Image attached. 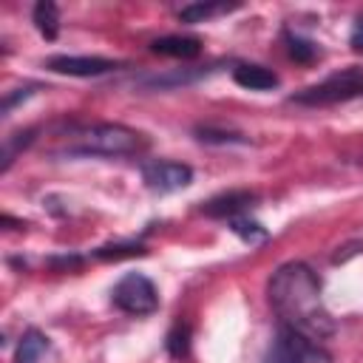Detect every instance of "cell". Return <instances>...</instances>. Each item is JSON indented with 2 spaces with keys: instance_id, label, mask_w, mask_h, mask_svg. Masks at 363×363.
I'll return each mask as SVG.
<instances>
[{
  "instance_id": "obj_1",
  "label": "cell",
  "mask_w": 363,
  "mask_h": 363,
  "mask_svg": "<svg viewBox=\"0 0 363 363\" xmlns=\"http://www.w3.org/2000/svg\"><path fill=\"white\" fill-rule=\"evenodd\" d=\"M267 298L281 318V326H289L312 340L335 335V318L320 298V278L306 261L281 264L267 281Z\"/></svg>"
},
{
  "instance_id": "obj_2",
  "label": "cell",
  "mask_w": 363,
  "mask_h": 363,
  "mask_svg": "<svg viewBox=\"0 0 363 363\" xmlns=\"http://www.w3.org/2000/svg\"><path fill=\"white\" fill-rule=\"evenodd\" d=\"M142 150H147V136L119 122L88 125L77 133V142L68 145L74 156H136Z\"/></svg>"
},
{
  "instance_id": "obj_3",
  "label": "cell",
  "mask_w": 363,
  "mask_h": 363,
  "mask_svg": "<svg viewBox=\"0 0 363 363\" xmlns=\"http://www.w3.org/2000/svg\"><path fill=\"white\" fill-rule=\"evenodd\" d=\"M363 96V71L360 68H346L340 74L326 77L318 85H309L289 99L298 105H335V102H349Z\"/></svg>"
},
{
  "instance_id": "obj_4",
  "label": "cell",
  "mask_w": 363,
  "mask_h": 363,
  "mask_svg": "<svg viewBox=\"0 0 363 363\" xmlns=\"http://www.w3.org/2000/svg\"><path fill=\"white\" fill-rule=\"evenodd\" d=\"M264 360L267 363H332V354L318 340H312L289 326H281L275 332Z\"/></svg>"
},
{
  "instance_id": "obj_5",
  "label": "cell",
  "mask_w": 363,
  "mask_h": 363,
  "mask_svg": "<svg viewBox=\"0 0 363 363\" xmlns=\"http://www.w3.org/2000/svg\"><path fill=\"white\" fill-rule=\"evenodd\" d=\"M111 301L119 312L125 315H153L159 309V292L153 286V281L142 272H128L116 281V286L111 289Z\"/></svg>"
},
{
  "instance_id": "obj_6",
  "label": "cell",
  "mask_w": 363,
  "mask_h": 363,
  "mask_svg": "<svg viewBox=\"0 0 363 363\" xmlns=\"http://www.w3.org/2000/svg\"><path fill=\"white\" fill-rule=\"evenodd\" d=\"M142 179L156 193H176L193 182V167L173 159H153L142 164Z\"/></svg>"
},
{
  "instance_id": "obj_7",
  "label": "cell",
  "mask_w": 363,
  "mask_h": 363,
  "mask_svg": "<svg viewBox=\"0 0 363 363\" xmlns=\"http://www.w3.org/2000/svg\"><path fill=\"white\" fill-rule=\"evenodd\" d=\"M122 62L108 60V57H68V54H57L45 62V68H51L54 74H68V77H102L108 71H116Z\"/></svg>"
},
{
  "instance_id": "obj_8",
  "label": "cell",
  "mask_w": 363,
  "mask_h": 363,
  "mask_svg": "<svg viewBox=\"0 0 363 363\" xmlns=\"http://www.w3.org/2000/svg\"><path fill=\"white\" fill-rule=\"evenodd\" d=\"M255 201H258V196L252 190H227V193H218L210 201H204L201 213L207 218H227L230 221L235 216H244V210H250Z\"/></svg>"
},
{
  "instance_id": "obj_9",
  "label": "cell",
  "mask_w": 363,
  "mask_h": 363,
  "mask_svg": "<svg viewBox=\"0 0 363 363\" xmlns=\"http://www.w3.org/2000/svg\"><path fill=\"white\" fill-rule=\"evenodd\" d=\"M233 79H235V85H241L247 91H272L278 85V74L275 71H269L264 65H247V62L235 65Z\"/></svg>"
},
{
  "instance_id": "obj_10",
  "label": "cell",
  "mask_w": 363,
  "mask_h": 363,
  "mask_svg": "<svg viewBox=\"0 0 363 363\" xmlns=\"http://www.w3.org/2000/svg\"><path fill=\"white\" fill-rule=\"evenodd\" d=\"M150 51L153 54H164V57H179V60H193L201 54V43L196 37H179V34H170V37H159L150 43Z\"/></svg>"
},
{
  "instance_id": "obj_11",
  "label": "cell",
  "mask_w": 363,
  "mask_h": 363,
  "mask_svg": "<svg viewBox=\"0 0 363 363\" xmlns=\"http://www.w3.org/2000/svg\"><path fill=\"white\" fill-rule=\"evenodd\" d=\"M235 9H241V3H187L179 9V20L182 23H204V20H213V17L235 11Z\"/></svg>"
},
{
  "instance_id": "obj_12",
  "label": "cell",
  "mask_w": 363,
  "mask_h": 363,
  "mask_svg": "<svg viewBox=\"0 0 363 363\" xmlns=\"http://www.w3.org/2000/svg\"><path fill=\"white\" fill-rule=\"evenodd\" d=\"M45 352H48V337L40 329H26L20 343H17L14 363H40V357Z\"/></svg>"
},
{
  "instance_id": "obj_13",
  "label": "cell",
  "mask_w": 363,
  "mask_h": 363,
  "mask_svg": "<svg viewBox=\"0 0 363 363\" xmlns=\"http://www.w3.org/2000/svg\"><path fill=\"white\" fill-rule=\"evenodd\" d=\"M31 20H34L37 31L45 40H57V34H60V9L51 0H40L31 11Z\"/></svg>"
},
{
  "instance_id": "obj_14",
  "label": "cell",
  "mask_w": 363,
  "mask_h": 363,
  "mask_svg": "<svg viewBox=\"0 0 363 363\" xmlns=\"http://www.w3.org/2000/svg\"><path fill=\"white\" fill-rule=\"evenodd\" d=\"M227 224H230V230H233L241 241H247L250 247H255V244H264V241H267V230H264L258 221L247 218V216H235V218H230Z\"/></svg>"
},
{
  "instance_id": "obj_15",
  "label": "cell",
  "mask_w": 363,
  "mask_h": 363,
  "mask_svg": "<svg viewBox=\"0 0 363 363\" xmlns=\"http://www.w3.org/2000/svg\"><path fill=\"white\" fill-rule=\"evenodd\" d=\"M284 43H286V51H289V57L295 60V62H315L318 57H320V48L312 43V40H303V37H298V34H284Z\"/></svg>"
},
{
  "instance_id": "obj_16",
  "label": "cell",
  "mask_w": 363,
  "mask_h": 363,
  "mask_svg": "<svg viewBox=\"0 0 363 363\" xmlns=\"http://www.w3.org/2000/svg\"><path fill=\"white\" fill-rule=\"evenodd\" d=\"M34 142V130H20V133H11V136H6V142H3V162H0V170L6 173L9 167H11V162L17 159V153L23 150V147H28Z\"/></svg>"
},
{
  "instance_id": "obj_17",
  "label": "cell",
  "mask_w": 363,
  "mask_h": 363,
  "mask_svg": "<svg viewBox=\"0 0 363 363\" xmlns=\"http://www.w3.org/2000/svg\"><path fill=\"white\" fill-rule=\"evenodd\" d=\"M147 250L142 247V244H105V247H99V250H94V255L96 258H102V261H119V258H133V255H145Z\"/></svg>"
},
{
  "instance_id": "obj_18",
  "label": "cell",
  "mask_w": 363,
  "mask_h": 363,
  "mask_svg": "<svg viewBox=\"0 0 363 363\" xmlns=\"http://www.w3.org/2000/svg\"><path fill=\"white\" fill-rule=\"evenodd\" d=\"M164 346H167L170 357L182 360V357L190 352V329H187L184 323H176V326L167 332V340H164Z\"/></svg>"
},
{
  "instance_id": "obj_19",
  "label": "cell",
  "mask_w": 363,
  "mask_h": 363,
  "mask_svg": "<svg viewBox=\"0 0 363 363\" xmlns=\"http://www.w3.org/2000/svg\"><path fill=\"white\" fill-rule=\"evenodd\" d=\"M196 136L201 142H213V145H247V139L241 133H230V130H216V128H196Z\"/></svg>"
},
{
  "instance_id": "obj_20",
  "label": "cell",
  "mask_w": 363,
  "mask_h": 363,
  "mask_svg": "<svg viewBox=\"0 0 363 363\" xmlns=\"http://www.w3.org/2000/svg\"><path fill=\"white\" fill-rule=\"evenodd\" d=\"M37 85H28V88H14V94H6L3 96V113H11V108L20 102V99H28L34 94Z\"/></svg>"
},
{
  "instance_id": "obj_21",
  "label": "cell",
  "mask_w": 363,
  "mask_h": 363,
  "mask_svg": "<svg viewBox=\"0 0 363 363\" xmlns=\"http://www.w3.org/2000/svg\"><path fill=\"white\" fill-rule=\"evenodd\" d=\"M349 45H352V51L363 54V14H357V20H354V26H352V34H349Z\"/></svg>"
}]
</instances>
